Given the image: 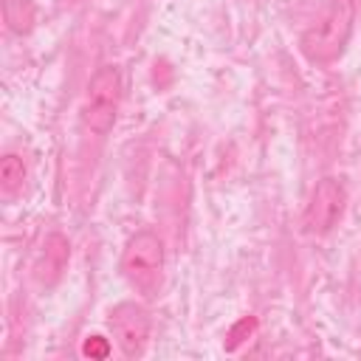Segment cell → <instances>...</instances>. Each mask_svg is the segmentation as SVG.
<instances>
[{
	"label": "cell",
	"mask_w": 361,
	"mask_h": 361,
	"mask_svg": "<svg viewBox=\"0 0 361 361\" xmlns=\"http://www.w3.org/2000/svg\"><path fill=\"white\" fill-rule=\"evenodd\" d=\"M355 14H358L355 0H330L327 8L302 34V54L310 62H333L344 51L353 34Z\"/></svg>",
	"instance_id": "6da1fadb"
},
{
	"label": "cell",
	"mask_w": 361,
	"mask_h": 361,
	"mask_svg": "<svg viewBox=\"0 0 361 361\" xmlns=\"http://www.w3.org/2000/svg\"><path fill=\"white\" fill-rule=\"evenodd\" d=\"M118 104H121V73L113 65H102L87 82L82 102V124L93 135H107L116 124Z\"/></svg>",
	"instance_id": "7a4b0ae2"
},
{
	"label": "cell",
	"mask_w": 361,
	"mask_h": 361,
	"mask_svg": "<svg viewBox=\"0 0 361 361\" xmlns=\"http://www.w3.org/2000/svg\"><path fill=\"white\" fill-rule=\"evenodd\" d=\"M164 271V243L155 231H138L127 240L121 251V274L124 279L144 296H152V290L161 285Z\"/></svg>",
	"instance_id": "3957f363"
},
{
	"label": "cell",
	"mask_w": 361,
	"mask_h": 361,
	"mask_svg": "<svg viewBox=\"0 0 361 361\" xmlns=\"http://www.w3.org/2000/svg\"><path fill=\"white\" fill-rule=\"evenodd\" d=\"M344 209H347L344 183L338 178H322V180H316V186L310 192V200L305 206L302 228L313 237H324L341 223Z\"/></svg>",
	"instance_id": "277c9868"
},
{
	"label": "cell",
	"mask_w": 361,
	"mask_h": 361,
	"mask_svg": "<svg viewBox=\"0 0 361 361\" xmlns=\"http://www.w3.org/2000/svg\"><path fill=\"white\" fill-rule=\"evenodd\" d=\"M110 330L116 336L118 350L127 358L144 355L147 341H149V316L141 305H135V302L116 305L113 313H110Z\"/></svg>",
	"instance_id": "5b68a950"
},
{
	"label": "cell",
	"mask_w": 361,
	"mask_h": 361,
	"mask_svg": "<svg viewBox=\"0 0 361 361\" xmlns=\"http://www.w3.org/2000/svg\"><path fill=\"white\" fill-rule=\"evenodd\" d=\"M68 259H71V243H68L59 231L48 234V240H45V245H42V254H39V259H37V265H34L37 282L45 285V288L56 285L59 276H62L65 268H68Z\"/></svg>",
	"instance_id": "8992f818"
},
{
	"label": "cell",
	"mask_w": 361,
	"mask_h": 361,
	"mask_svg": "<svg viewBox=\"0 0 361 361\" xmlns=\"http://www.w3.org/2000/svg\"><path fill=\"white\" fill-rule=\"evenodd\" d=\"M25 172H28L25 161L17 152L3 155V161H0V186H3V192L6 195H17L23 189V183H25Z\"/></svg>",
	"instance_id": "52a82bcc"
},
{
	"label": "cell",
	"mask_w": 361,
	"mask_h": 361,
	"mask_svg": "<svg viewBox=\"0 0 361 361\" xmlns=\"http://www.w3.org/2000/svg\"><path fill=\"white\" fill-rule=\"evenodd\" d=\"M254 333H257V319H254V316H243L240 322H234L231 330L226 333V344H223L226 353H234V350H237L240 344H245Z\"/></svg>",
	"instance_id": "ba28073f"
},
{
	"label": "cell",
	"mask_w": 361,
	"mask_h": 361,
	"mask_svg": "<svg viewBox=\"0 0 361 361\" xmlns=\"http://www.w3.org/2000/svg\"><path fill=\"white\" fill-rule=\"evenodd\" d=\"M110 353H113V347H110V341L104 336H87L82 341V355L85 358H107Z\"/></svg>",
	"instance_id": "9c48e42d"
}]
</instances>
